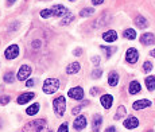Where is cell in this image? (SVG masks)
Segmentation results:
<instances>
[{"label":"cell","mask_w":155,"mask_h":132,"mask_svg":"<svg viewBox=\"0 0 155 132\" xmlns=\"http://www.w3.org/2000/svg\"><path fill=\"white\" fill-rule=\"evenodd\" d=\"M25 132H53L47 127V123L45 119H38L34 121H30L25 125Z\"/></svg>","instance_id":"cell-1"},{"label":"cell","mask_w":155,"mask_h":132,"mask_svg":"<svg viewBox=\"0 0 155 132\" xmlns=\"http://www.w3.org/2000/svg\"><path fill=\"white\" fill-rule=\"evenodd\" d=\"M59 89V81L57 78H47L43 82V92L46 94H53Z\"/></svg>","instance_id":"cell-2"},{"label":"cell","mask_w":155,"mask_h":132,"mask_svg":"<svg viewBox=\"0 0 155 132\" xmlns=\"http://www.w3.org/2000/svg\"><path fill=\"white\" fill-rule=\"evenodd\" d=\"M65 108H66V100H65L64 96H59L53 101V109H54L55 115L59 117L65 113Z\"/></svg>","instance_id":"cell-3"},{"label":"cell","mask_w":155,"mask_h":132,"mask_svg":"<svg viewBox=\"0 0 155 132\" xmlns=\"http://www.w3.org/2000/svg\"><path fill=\"white\" fill-rule=\"evenodd\" d=\"M4 55H5L7 59L16 58V57L19 55V46H16V45H11V46H8L4 51Z\"/></svg>","instance_id":"cell-4"},{"label":"cell","mask_w":155,"mask_h":132,"mask_svg":"<svg viewBox=\"0 0 155 132\" xmlns=\"http://www.w3.org/2000/svg\"><path fill=\"white\" fill-rule=\"evenodd\" d=\"M126 59L128 64H136L139 59V53L136 49H134V47H131V49L127 50L126 53Z\"/></svg>","instance_id":"cell-5"},{"label":"cell","mask_w":155,"mask_h":132,"mask_svg":"<svg viewBox=\"0 0 155 132\" xmlns=\"http://www.w3.org/2000/svg\"><path fill=\"white\" fill-rule=\"evenodd\" d=\"M68 96H69L70 98H73V100H82V98H84V89L80 88V86L71 88L69 93H68Z\"/></svg>","instance_id":"cell-6"},{"label":"cell","mask_w":155,"mask_h":132,"mask_svg":"<svg viewBox=\"0 0 155 132\" xmlns=\"http://www.w3.org/2000/svg\"><path fill=\"white\" fill-rule=\"evenodd\" d=\"M31 68L30 66H27V65H23L22 68L19 69V71H18V76H16V78L19 80V81H25L27 77L31 74Z\"/></svg>","instance_id":"cell-7"},{"label":"cell","mask_w":155,"mask_h":132,"mask_svg":"<svg viewBox=\"0 0 155 132\" xmlns=\"http://www.w3.org/2000/svg\"><path fill=\"white\" fill-rule=\"evenodd\" d=\"M51 12H53V16H61V18H64L65 15H66L69 11L66 10V8L64 7V5H61V4H55V5H53L51 8Z\"/></svg>","instance_id":"cell-8"},{"label":"cell","mask_w":155,"mask_h":132,"mask_svg":"<svg viewBox=\"0 0 155 132\" xmlns=\"http://www.w3.org/2000/svg\"><path fill=\"white\" fill-rule=\"evenodd\" d=\"M151 105V101L150 100H146V98H143V100H138V101H135V103L132 104V108L135 111H142V109H144V108H147V107H150Z\"/></svg>","instance_id":"cell-9"},{"label":"cell","mask_w":155,"mask_h":132,"mask_svg":"<svg viewBox=\"0 0 155 132\" xmlns=\"http://www.w3.org/2000/svg\"><path fill=\"white\" fill-rule=\"evenodd\" d=\"M74 130L77 131H81L84 130V128L86 127V117L85 116H78L76 120H74Z\"/></svg>","instance_id":"cell-10"},{"label":"cell","mask_w":155,"mask_h":132,"mask_svg":"<svg viewBox=\"0 0 155 132\" xmlns=\"http://www.w3.org/2000/svg\"><path fill=\"white\" fill-rule=\"evenodd\" d=\"M155 38L151 32H147V34H143L140 37V43L144 45V46H150V45H154Z\"/></svg>","instance_id":"cell-11"},{"label":"cell","mask_w":155,"mask_h":132,"mask_svg":"<svg viewBox=\"0 0 155 132\" xmlns=\"http://www.w3.org/2000/svg\"><path fill=\"white\" fill-rule=\"evenodd\" d=\"M138 125H139V120L136 117H134V116L127 117L126 121H124V127L128 128V130H134V128H136Z\"/></svg>","instance_id":"cell-12"},{"label":"cell","mask_w":155,"mask_h":132,"mask_svg":"<svg viewBox=\"0 0 155 132\" xmlns=\"http://www.w3.org/2000/svg\"><path fill=\"white\" fill-rule=\"evenodd\" d=\"M100 101H101V105H103L104 108H105V109H109V108L112 107L113 97H112L111 94H104V96H101Z\"/></svg>","instance_id":"cell-13"},{"label":"cell","mask_w":155,"mask_h":132,"mask_svg":"<svg viewBox=\"0 0 155 132\" xmlns=\"http://www.w3.org/2000/svg\"><path fill=\"white\" fill-rule=\"evenodd\" d=\"M35 97V94L32 92H28V93H23V94H20L19 97H18V104H26V103H28L31 98H34Z\"/></svg>","instance_id":"cell-14"},{"label":"cell","mask_w":155,"mask_h":132,"mask_svg":"<svg viewBox=\"0 0 155 132\" xmlns=\"http://www.w3.org/2000/svg\"><path fill=\"white\" fill-rule=\"evenodd\" d=\"M103 39L105 42H115L117 39V34H116V31H113V30H109V31L103 34Z\"/></svg>","instance_id":"cell-15"},{"label":"cell","mask_w":155,"mask_h":132,"mask_svg":"<svg viewBox=\"0 0 155 132\" xmlns=\"http://www.w3.org/2000/svg\"><path fill=\"white\" fill-rule=\"evenodd\" d=\"M142 89L140 84L138 82V81H132V82L130 84V88H128V92H130V94H136V93H139Z\"/></svg>","instance_id":"cell-16"},{"label":"cell","mask_w":155,"mask_h":132,"mask_svg":"<svg viewBox=\"0 0 155 132\" xmlns=\"http://www.w3.org/2000/svg\"><path fill=\"white\" fill-rule=\"evenodd\" d=\"M108 84L111 86H116L119 84V74L116 71H111L108 76Z\"/></svg>","instance_id":"cell-17"},{"label":"cell","mask_w":155,"mask_h":132,"mask_svg":"<svg viewBox=\"0 0 155 132\" xmlns=\"http://www.w3.org/2000/svg\"><path fill=\"white\" fill-rule=\"evenodd\" d=\"M101 123H103V117H101V115L96 113V115L93 116V123H92V125H93V130H94V131H99Z\"/></svg>","instance_id":"cell-18"},{"label":"cell","mask_w":155,"mask_h":132,"mask_svg":"<svg viewBox=\"0 0 155 132\" xmlns=\"http://www.w3.org/2000/svg\"><path fill=\"white\" fill-rule=\"evenodd\" d=\"M80 70V64L78 62H73L66 68V73L68 74H76Z\"/></svg>","instance_id":"cell-19"},{"label":"cell","mask_w":155,"mask_h":132,"mask_svg":"<svg viewBox=\"0 0 155 132\" xmlns=\"http://www.w3.org/2000/svg\"><path fill=\"white\" fill-rule=\"evenodd\" d=\"M146 86L150 92H153L155 89V76H148L146 78Z\"/></svg>","instance_id":"cell-20"},{"label":"cell","mask_w":155,"mask_h":132,"mask_svg":"<svg viewBox=\"0 0 155 132\" xmlns=\"http://www.w3.org/2000/svg\"><path fill=\"white\" fill-rule=\"evenodd\" d=\"M135 23H136V26H138L139 28H146V27L148 26L147 20H146L142 16V15H138V16H136V19H135Z\"/></svg>","instance_id":"cell-21"},{"label":"cell","mask_w":155,"mask_h":132,"mask_svg":"<svg viewBox=\"0 0 155 132\" xmlns=\"http://www.w3.org/2000/svg\"><path fill=\"white\" fill-rule=\"evenodd\" d=\"M38 111H39V104L35 103V104H32L31 107H28L27 109H26V113H27L28 116H34V115L38 113Z\"/></svg>","instance_id":"cell-22"},{"label":"cell","mask_w":155,"mask_h":132,"mask_svg":"<svg viewBox=\"0 0 155 132\" xmlns=\"http://www.w3.org/2000/svg\"><path fill=\"white\" fill-rule=\"evenodd\" d=\"M126 113H127L126 108H124L123 105L119 107V108H117V112H116V115H115V120H120L121 117H123V116H126Z\"/></svg>","instance_id":"cell-23"},{"label":"cell","mask_w":155,"mask_h":132,"mask_svg":"<svg viewBox=\"0 0 155 132\" xmlns=\"http://www.w3.org/2000/svg\"><path fill=\"white\" fill-rule=\"evenodd\" d=\"M124 38H127V39H135L136 38V32H135V30H132V28H128L124 31Z\"/></svg>","instance_id":"cell-24"},{"label":"cell","mask_w":155,"mask_h":132,"mask_svg":"<svg viewBox=\"0 0 155 132\" xmlns=\"http://www.w3.org/2000/svg\"><path fill=\"white\" fill-rule=\"evenodd\" d=\"M73 20V15H71V12L69 11L66 15H65L64 18H62V20H61V25H69V23Z\"/></svg>","instance_id":"cell-25"},{"label":"cell","mask_w":155,"mask_h":132,"mask_svg":"<svg viewBox=\"0 0 155 132\" xmlns=\"http://www.w3.org/2000/svg\"><path fill=\"white\" fill-rule=\"evenodd\" d=\"M101 50H104L105 51V57L107 58H109V57L112 55V53H115L116 51V47H108V46H101Z\"/></svg>","instance_id":"cell-26"},{"label":"cell","mask_w":155,"mask_h":132,"mask_svg":"<svg viewBox=\"0 0 155 132\" xmlns=\"http://www.w3.org/2000/svg\"><path fill=\"white\" fill-rule=\"evenodd\" d=\"M4 81L5 82H8V84H12L15 78H14V73L12 71H8V73H5L4 74Z\"/></svg>","instance_id":"cell-27"},{"label":"cell","mask_w":155,"mask_h":132,"mask_svg":"<svg viewBox=\"0 0 155 132\" xmlns=\"http://www.w3.org/2000/svg\"><path fill=\"white\" fill-rule=\"evenodd\" d=\"M153 70V64H151L150 61H146L144 64H143V71L144 73H148V71Z\"/></svg>","instance_id":"cell-28"},{"label":"cell","mask_w":155,"mask_h":132,"mask_svg":"<svg viewBox=\"0 0 155 132\" xmlns=\"http://www.w3.org/2000/svg\"><path fill=\"white\" fill-rule=\"evenodd\" d=\"M92 14H94V10H93V8H84V10H82L81 11V16L82 18H86V16H91V15Z\"/></svg>","instance_id":"cell-29"},{"label":"cell","mask_w":155,"mask_h":132,"mask_svg":"<svg viewBox=\"0 0 155 132\" xmlns=\"http://www.w3.org/2000/svg\"><path fill=\"white\" fill-rule=\"evenodd\" d=\"M41 16H42V18H50V16H53L51 10H42V11H41Z\"/></svg>","instance_id":"cell-30"},{"label":"cell","mask_w":155,"mask_h":132,"mask_svg":"<svg viewBox=\"0 0 155 132\" xmlns=\"http://www.w3.org/2000/svg\"><path fill=\"white\" fill-rule=\"evenodd\" d=\"M101 74H103L101 69H94V70L92 71V77H93V78H100Z\"/></svg>","instance_id":"cell-31"},{"label":"cell","mask_w":155,"mask_h":132,"mask_svg":"<svg viewBox=\"0 0 155 132\" xmlns=\"http://www.w3.org/2000/svg\"><path fill=\"white\" fill-rule=\"evenodd\" d=\"M10 103V96H2L0 97V104L2 105H5V104Z\"/></svg>","instance_id":"cell-32"},{"label":"cell","mask_w":155,"mask_h":132,"mask_svg":"<svg viewBox=\"0 0 155 132\" xmlns=\"http://www.w3.org/2000/svg\"><path fill=\"white\" fill-rule=\"evenodd\" d=\"M82 109V105H78V107H74L73 109H71V115H78L80 112H81Z\"/></svg>","instance_id":"cell-33"},{"label":"cell","mask_w":155,"mask_h":132,"mask_svg":"<svg viewBox=\"0 0 155 132\" xmlns=\"http://www.w3.org/2000/svg\"><path fill=\"white\" fill-rule=\"evenodd\" d=\"M58 132H69V130H68V124H66V123H64V124L59 125Z\"/></svg>","instance_id":"cell-34"},{"label":"cell","mask_w":155,"mask_h":132,"mask_svg":"<svg viewBox=\"0 0 155 132\" xmlns=\"http://www.w3.org/2000/svg\"><path fill=\"white\" fill-rule=\"evenodd\" d=\"M34 80H28L27 82H26V86H27V88H31V86H34Z\"/></svg>","instance_id":"cell-35"},{"label":"cell","mask_w":155,"mask_h":132,"mask_svg":"<svg viewBox=\"0 0 155 132\" xmlns=\"http://www.w3.org/2000/svg\"><path fill=\"white\" fill-rule=\"evenodd\" d=\"M92 62H93L94 65H99V62H100V58H99V57H93V58H92Z\"/></svg>","instance_id":"cell-36"},{"label":"cell","mask_w":155,"mask_h":132,"mask_svg":"<svg viewBox=\"0 0 155 132\" xmlns=\"http://www.w3.org/2000/svg\"><path fill=\"white\" fill-rule=\"evenodd\" d=\"M92 3H93V5H100L101 3H104V0H92Z\"/></svg>","instance_id":"cell-37"},{"label":"cell","mask_w":155,"mask_h":132,"mask_svg":"<svg viewBox=\"0 0 155 132\" xmlns=\"http://www.w3.org/2000/svg\"><path fill=\"white\" fill-rule=\"evenodd\" d=\"M97 93H99V89H97V88H93V89L91 91V94H92V96H96Z\"/></svg>","instance_id":"cell-38"},{"label":"cell","mask_w":155,"mask_h":132,"mask_svg":"<svg viewBox=\"0 0 155 132\" xmlns=\"http://www.w3.org/2000/svg\"><path fill=\"white\" fill-rule=\"evenodd\" d=\"M105 132H116V128L115 127H109V128H107Z\"/></svg>","instance_id":"cell-39"},{"label":"cell","mask_w":155,"mask_h":132,"mask_svg":"<svg viewBox=\"0 0 155 132\" xmlns=\"http://www.w3.org/2000/svg\"><path fill=\"white\" fill-rule=\"evenodd\" d=\"M74 54H76V55H80V54H81V50H80V49H77L76 51H74Z\"/></svg>","instance_id":"cell-40"},{"label":"cell","mask_w":155,"mask_h":132,"mask_svg":"<svg viewBox=\"0 0 155 132\" xmlns=\"http://www.w3.org/2000/svg\"><path fill=\"white\" fill-rule=\"evenodd\" d=\"M151 57H154V58H155V49L151 50Z\"/></svg>","instance_id":"cell-41"},{"label":"cell","mask_w":155,"mask_h":132,"mask_svg":"<svg viewBox=\"0 0 155 132\" xmlns=\"http://www.w3.org/2000/svg\"><path fill=\"white\" fill-rule=\"evenodd\" d=\"M7 2L10 3V4H12V3H15V2H16V0H7Z\"/></svg>","instance_id":"cell-42"}]
</instances>
